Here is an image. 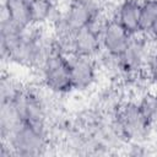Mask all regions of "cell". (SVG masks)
<instances>
[{"label":"cell","instance_id":"cell-10","mask_svg":"<svg viewBox=\"0 0 157 157\" xmlns=\"http://www.w3.org/2000/svg\"><path fill=\"white\" fill-rule=\"evenodd\" d=\"M145 71L151 87L157 88V42L151 40V54L148 56Z\"/></svg>","mask_w":157,"mask_h":157},{"label":"cell","instance_id":"cell-3","mask_svg":"<svg viewBox=\"0 0 157 157\" xmlns=\"http://www.w3.org/2000/svg\"><path fill=\"white\" fill-rule=\"evenodd\" d=\"M115 118L128 145H147L152 135L156 134V126L145 115L136 98L123 99L115 110Z\"/></svg>","mask_w":157,"mask_h":157},{"label":"cell","instance_id":"cell-5","mask_svg":"<svg viewBox=\"0 0 157 157\" xmlns=\"http://www.w3.org/2000/svg\"><path fill=\"white\" fill-rule=\"evenodd\" d=\"M131 34L117 20L109 16L101 33L102 50L110 56L119 58L128 49Z\"/></svg>","mask_w":157,"mask_h":157},{"label":"cell","instance_id":"cell-6","mask_svg":"<svg viewBox=\"0 0 157 157\" xmlns=\"http://www.w3.org/2000/svg\"><path fill=\"white\" fill-rule=\"evenodd\" d=\"M117 20L131 36L141 33V2L137 0H118L110 15Z\"/></svg>","mask_w":157,"mask_h":157},{"label":"cell","instance_id":"cell-8","mask_svg":"<svg viewBox=\"0 0 157 157\" xmlns=\"http://www.w3.org/2000/svg\"><path fill=\"white\" fill-rule=\"evenodd\" d=\"M2 16L20 27L32 26L31 0H2Z\"/></svg>","mask_w":157,"mask_h":157},{"label":"cell","instance_id":"cell-1","mask_svg":"<svg viewBox=\"0 0 157 157\" xmlns=\"http://www.w3.org/2000/svg\"><path fill=\"white\" fill-rule=\"evenodd\" d=\"M52 132L49 125H37L18 121L11 131L1 139L12 152V157H33L45 155L52 147Z\"/></svg>","mask_w":157,"mask_h":157},{"label":"cell","instance_id":"cell-9","mask_svg":"<svg viewBox=\"0 0 157 157\" xmlns=\"http://www.w3.org/2000/svg\"><path fill=\"white\" fill-rule=\"evenodd\" d=\"M157 20V0H144L141 2L140 31L146 34L153 22Z\"/></svg>","mask_w":157,"mask_h":157},{"label":"cell","instance_id":"cell-7","mask_svg":"<svg viewBox=\"0 0 157 157\" xmlns=\"http://www.w3.org/2000/svg\"><path fill=\"white\" fill-rule=\"evenodd\" d=\"M61 6L56 0H31L32 25L50 27L58 18Z\"/></svg>","mask_w":157,"mask_h":157},{"label":"cell","instance_id":"cell-2","mask_svg":"<svg viewBox=\"0 0 157 157\" xmlns=\"http://www.w3.org/2000/svg\"><path fill=\"white\" fill-rule=\"evenodd\" d=\"M39 85L55 97L72 93L70 55L59 49L53 50L39 66Z\"/></svg>","mask_w":157,"mask_h":157},{"label":"cell","instance_id":"cell-11","mask_svg":"<svg viewBox=\"0 0 157 157\" xmlns=\"http://www.w3.org/2000/svg\"><path fill=\"white\" fill-rule=\"evenodd\" d=\"M147 38L152 42H157V20L153 22V25L151 26V28L148 29V32L146 33Z\"/></svg>","mask_w":157,"mask_h":157},{"label":"cell","instance_id":"cell-4","mask_svg":"<svg viewBox=\"0 0 157 157\" xmlns=\"http://www.w3.org/2000/svg\"><path fill=\"white\" fill-rule=\"evenodd\" d=\"M71 81L75 93H88L98 85L101 69L94 58L70 55Z\"/></svg>","mask_w":157,"mask_h":157}]
</instances>
